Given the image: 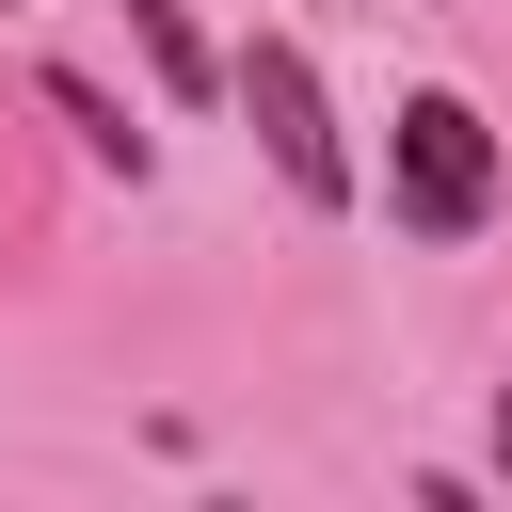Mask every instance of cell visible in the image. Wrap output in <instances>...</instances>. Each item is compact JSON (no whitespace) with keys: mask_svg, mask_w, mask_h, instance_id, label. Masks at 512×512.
<instances>
[{"mask_svg":"<svg viewBox=\"0 0 512 512\" xmlns=\"http://www.w3.org/2000/svg\"><path fill=\"white\" fill-rule=\"evenodd\" d=\"M112 16H128V48H144V80H160V96H176V112H192V96H208V80H224V64H208V32H192V16H176V0H112Z\"/></svg>","mask_w":512,"mask_h":512,"instance_id":"obj_3","label":"cell"},{"mask_svg":"<svg viewBox=\"0 0 512 512\" xmlns=\"http://www.w3.org/2000/svg\"><path fill=\"white\" fill-rule=\"evenodd\" d=\"M384 208H400L416 240H480V224H496V128H480L464 96H400V112H384Z\"/></svg>","mask_w":512,"mask_h":512,"instance_id":"obj_1","label":"cell"},{"mask_svg":"<svg viewBox=\"0 0 512 512\" xmlns=\"http://www.w3.org/2000/svg\"><path fill=\"white\" fill-rule=\"evenodd\" d=\"M48 112L80 128V160H112V176H144V128H128V96H96L80 64H48Z\"/></svg>","mask_w":512,"mask_h":512,"instance_id":"obj_4","label":"cell"},{"mask_svg":"<svg viewBox=\"0 0 512 512\" xmlns=\"http://www.w3.org/2000/svg\"><path fill=\"white\" fill-rule=\"evenodd\" d=\"M224 80H240V112H256V144H272V176H288L304 208H352V144H336V96H320V64H304L288 32H256Z\"/></svg>","mask_w":512,"mask_h":512,"instance_id":"obj_2","label":"cell"},{"mask_svg":"<svg viewBox=\"0 0 512 512\" xmlns=\"http://www.w3.org/2000/svg\"><path fill=\"white\" fill-rule=\"evenodd\" d=\"M496 480H512V384H496Z\"/></svg>","mask_w":512,"mask_h":512,"instance_id":"obj_5","label":"cell"}]
</instances>
